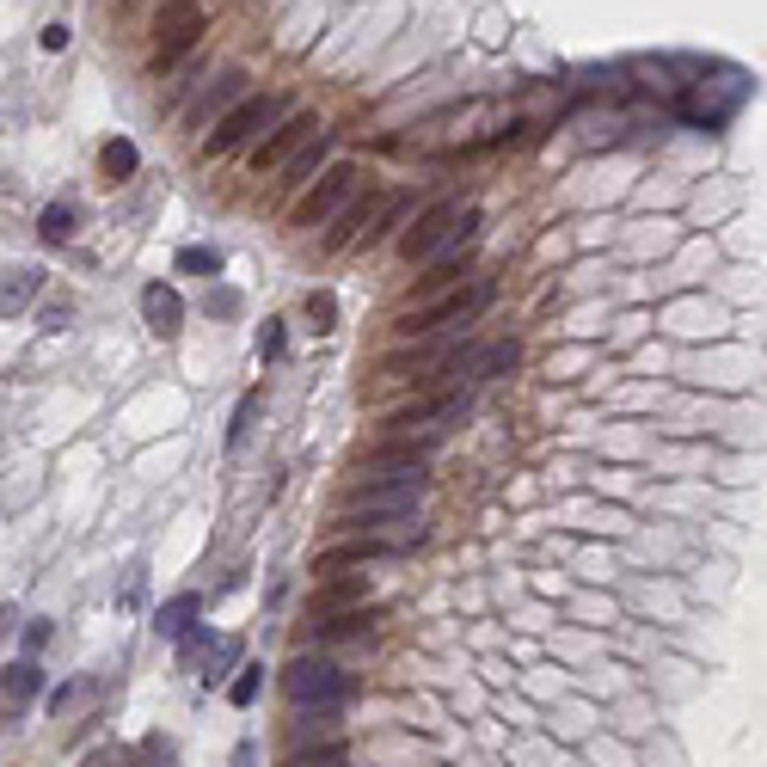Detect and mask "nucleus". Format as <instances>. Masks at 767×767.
I'll list each match as a JSON object with an SVG mask.
<instances>
[{
	"mask_svg": "<svg viewBox=\"0 0 767 767\" xmlns=\"http://www.w3.org/2000/svg\"><path fill=\"white\" fill-rule=\"evenodd\" d=\"M362 595H369V583H362V577H331L326 590L314 595V626L319 621H338V614H357Z\"/></svg>",
	"mask_w": 767,
	"mask_h": 767,
	"instance_id": "4468645a",
	"label": "nucleus"
},
{
	"mask_svg": "<svg viewBox=\"0 0 767 767\" xmlns=\"http://www.w3.org/2000/svg\"><path fill=\"white\" fill-rule=\"evenodd\" d=\"M289 743L295 755L319 749H338V706H295V725H289Z\"/></svg>",
	"mask_w": 767,
	"mask_h": 767,
	"instance_id": "f8f14e48",
	"label": "nucleus"
},
{
	"mask_svg": "<svg viewBox=\"0 0 767 767\" xmlns=\"http://www.w3.org/2000/svg\"><path fill=\"white\" fill-rule=\"evenodd\" d=\"M13 626H19V609H0V638L13 633Z\"/></svg>",
	"mask_w": 767,
	"mask_h": 767,
	"instance_id": "c9c22d12",
	"label": "nucleus"
},
{
	"mask_svg": "<svg viewBox=\"0 0 767 767\" xmlns=\"http://www.w3.org/2000/svg\"><path fill=\"white\" fill-rule=\"evenodd\" d=\"M283 350H289V331H283V319H265V326H258V362H277Z\"/></svg>",
	"mask_w": 767,
	"mask_h": 767,
	"instance_id": "bb28decb",
	"label": "nucleus"
},
{
	"mask_svg": "<svg viewBox=\"0 0 767 767\" xmlns=\"http://www.w3.org/2000/svg\"><path fill=\"white\" fill-rule=\"evenodd\" d=\"M209 645H215V633H203V626H191V633L178 638V663H185V669H197V663L209 657Z\"/></svg>",
	"mask_w": 767,
	"mask_h": 767,
	"instance_id": "c85d7f7f",
	"label": "nucleus"
},
{
	"mask_svg": "<svg viewBox=\"0 0 767 767\" xmlns=\"http://www.w3.org/2000/svg\"><path fill=\"white\" fill-rule=\"evenodd\" d=\"M479 227H485V215H479V209H461V203H437V209H423V215H418V227L399 239V252H406V265H430L442 246L461 252L467 239L479 234Z\"/></svg>",
	"mask_w": 767,
	"mask_h": 767,
	"instance_id": "f03ea898",
	"label": "nucleus"
},
{
	"mask_svg": "<svg viewBox=\"0 0 767 767\" xmlns=\"http://www.w3.org/2000/svg\"><path fill=\"white\" fill-rule=\"evenodd\" d=\"M461 283H467V258H442V265L418 283V307H423V301H442V295H454Z\"/></svg>",
	"mask_w": 767,
	"mask_h": 767,
	"instance_id": "412c9836",
	"label": "nucleus"
},
{
	"mask_svg": "<svg viewBox=\"0 0 767 767\" xmlns=\"http://www.w3.org/2000/svg\"><path fill=\"white\" fill-rule=\"evenodd\" d=\"M319 160H326V135H314V142H307L301 154L289 160V185H307V178L319 173Z\"/></svg>",
	"mask_w": 767,
	"mask_h": 767,
	"instance_id": "b1692460",
	"label": "nucleus"
},
{
	"mask_svg": "<svg viewBox=\"0 0 767 767\" xmlns=\"http://www.w3.org/2000/svg\"><path fill=\"white\" fill-rule=\"evenodd\" d=\"M491 307V277H479L473 289H454V295H442V301H423V307H411L406 319H399V331L406 338H430V331H461V326H473L479 314Z\"/></svg>",
	"mask_w": 767,
	"mask_h": 767,
	"instance_id": "20e7f679",
	"label": "nucleus"
},
{
	"mask_svg": "<svg viewBox=\"0 0 767 767\" xmlns=\"http://www.w3.org/2000/svg\"><path fill=\"white\" fill-rule=\"evenodd\" d=\"M314 135H319V117H314V111H301V117H283L277 130H270L265 142H258L252 166H258V173H270V166H289V160L301 154L307 142H314Z\"/></svg>",
	"mask_w": 767,
	"mask_h": 767,
	"instance_id": "9d476101",
	"label": "nucleus"
},
{
	"mask_svg": "<svg viewBox=\"0 0 767 767\" xmlns=\"http://www.w3.org/2000/svg\"><path fill=\"white\" fill-rule=\"evenodd\" d=\"M135 755H142V767H173V743L160 737V730H154V737H142V749H135Z\"/></svg>",
	"mask_w": 767,
	"mask_h": 767,
	"instance_id": "7c9ffc66",
	"label": "nucleus"
},
{
	"mask_svg": "<svg viewBox=\"0 0 767 767\" xmlns=\"http://www.w3.org/2000/svg\"><path fill=\"white\" fill-rule=\"evenodd\" d=\"M38 688H43V669H38L31 657H19V663H7V669H0V694H7V700L25 706Z\"/></svg>",
	"mask_w": 767,
	"mask_h": 767,
	"instance_id": "aec40b11",
	"label": "nucleus"
},
{
	"mask_svg": "<svg viewBox=\"0 0 767 767\" xmlns=\"http://www.w3.org/2000/svg\"><path fill=\"white\" fill-rule=\"evenodd\" d=\"M142 319H147V331L173 338V331L185 326V301H178V289H166V283H147V289H142Z\"/></svg>",
	"mask_w": 767,
	"mask_h": 767,
	"instance_id": "ddd939ff",
	"label": "nucleus"
},
{
	"mask_svg": "<svg viewBox=\"0 0 767 767\" xmlns=\"http://www.w3.org/2000/svg\"><path fill=\"white\" fill-rule=\"evenodd\" d=\"M203 38V0H166L154 13V68H178Z\"/></svg>",
	"mask_w": 767,
	"mask_h": 767,
	"instance_id": "423d86ee",
	"label": "nucleus"
},
{
	"mask_svg": "<svg viewBox=\"0 0 767 767\" xmlns=\"http://www.w3.org/2000/svg\"><path fill=\"white\" fill-rule=\"evenodd\" d=\"M522 350L503 338V345H485V350H449V362H442V381H498V375L517 369Z\"/></svg>",
	"mask_w": 767,
	"mask_h": 767,
	"instance_id": "1a4fd4ad",
	"label": "nucleus"
},
{
	"mask_svg": "<svg viewBox=\"0 0 767 767\" xmlns=\"http://www.w3.org/2000/svg\"><path fill=\"white\" fill-rule=\"evenodd\" d=\"M239 99H246V68H222V74H215L209 86H203V99H197V105L185 111V123H191V130H203V123H209L215 111L227 117V111H234Z\"/></svg>",
	"mask_w": 767,
	"mask_h": 767,
	"instance_id": "9b49d317",
	"label": "nucleus"
},
{
	"mask_svg": "<svg viewBox=\"0 0 767 767\" xmlns=\"http://www.w3.org/2000/svg\"><path fill=\"white\" fill-rule=\"evenodd\" d=\"M178 277H222V252L215 246H185L178 252Z\"/></svg>",
	"mask_w": 767,
	"mask_h": 767,
	"instance_id": "4be33fe9",
	"label": "nucleus"
},
{
	"mask_svg": "<svg viewBox=\"0 0 767 767\" xmlns=\"http://www.w3.org/2000/svg\"><path fill=\"white\" fill-rule=\"evenodd\" d=\"M301 314H307V326H314V331H338V301H331L326 289H307Z\"/></svg>",
	"mask_w": 767,
	"mask_h": 767,
	"instance_id": "5701e85b",
	"label": "nucleus"
},
{
	"mask_svg": "<svg viewBox=\"0 0 767 767\" xmlns=\"http://www.w3.org/2000/svg\"><path fill=\"white\" fill-rule=\"evenodd\" d=\"M258 406H265V393H258V387H252V393L239 399L234 423H227V442H234V449H239V442H246V430H252V423H258Z\"/></svg>",
	"mask_w": 767,
	"mask_h": 767,
	"instance_id": "a878e982",
	"label": "nucleus"
},
{
	"mask_svg": "<svg viewBox=\"0 0 767 767\" xmlns=\"http://www.w3.org/2000/svg\"><path fill=\"white\" fill-rule=\"evenodd\" d=\"M369 222H375V197H362V203L350 197L345 209H338V227H331V234H326V246H331V252H345L357 234H369Z\"/></svg>",
	"mask_w": 767,
	"mask_h": 767,
	"instance_id": "f3484780",
	"label": "nucleus"
},
{
	"mask_svg": "<svg viewBox=\"0 0 767 767\" xmlns=\"http://www.w3.org/2000/svg\"><path fill=\"white\" fill-rule=\"evenodd\" d=\"M743 99H749V80H743L737 68H725L718 80H694L688 93L675 99V117L694 123V130H725Z\"/></svg>",
	"mask_w": 767,
	"mask_h": 767,
	"instance_id": "7ed1b4c3",
	"label": "nucleus"
},
{
	"mask_svg": "<svg viewBox=\"0 0 767 767\" xmlns=\"http://www.w3.org/2000/svg\"><path fill=\"white\" fill-rule=\"evenodd\" d=\"M74 234H80V209H74V203H50V209L38 215V239H43V246H68Z\"/></svg>",
	"mask_w": 767,
	"mask_h": 767,
	"instance_id": "a211bd4d",
	"label": "nucleus"
},
{
	"mask_svg": "<svg viewBox=\"0 0 767 767\" xmlns=\"http://www.w3.org/2000/svg\"><path fill=\"white\" fill-rule=\"evenodd\" d=\"M283 694H289L295 706H338L345 700V669L326 657H295L289 669H283Z\"/></svg>",
	"mask_w": 767,
	"mask_h": 767,
	"instance_id": "0eeeda50",
	"label": "nucleus"
},
{
	"mask_svg": "<svg viewBox=\"0 0 767 767\" xmlns=\"http://www.w3.org/2000/svg\"><path fill=\"white\" fill-rule=\"evenodd\" d=\"M135 166H142V147H135V142H123V135H117V142H105V147H99V173H105L111 185L135 178Z\"/></svg>",
	"mask_w": 767,
	"mask_h": 767,
	"instance_id": "6ab92c4d",
	"label": "nucleus"
},
{
	"mask_svg": "<svg viewBox=\"0 0 767 767\" xmlns=\"http://www.w3.org/2000/svg\"><path fill=\"white\" fill-rule=\"evenodd\" d=\"M430 473H399V479H362L345 498V529H387V522H406L418 510Z\"/></svg>",
	"mask_w": 767,
	"mask_h": 767,
	"instance_id": "f257e3e1",
	"label": "nucleus"
},
{
	"mask_svg": "<svg viewBox=\"0 0 767 767\" xmlns=\"http://www.w3.org/2000/svg\"><path fill=\"white\" fill-rule=\"evenodd\" d=\"M197 614H203V595L185 590V595H173V602L154 614V633H160V638H185L191 626H197Z\"/></svg>",
	"mask_w": 767,
	"mask_h": 767,
	"instance_id": "dca6fc26",
	"label": "nucleus"
},
{
	"mask_svg": "<svg viewBox=\"0 0 767 767\" xmlns=\"http://www.w3.org/2000/svg\"><path fill=\"white\" fill-rule=\"evenodd\" d=\"M258 688H265V663H246V669L234 675L227 700H234V706H252V700H258Z\"/></svg>",
	"mask_w": 767,
	"mask_h": 767,
	"instance_id": "393cba45",
	"label": "nucleus"
},
{
	"mask_svg": "<svg viewBox=\"0 0 767 767\" xmlns=\"http://www.w3.org/2000/svg\"><path fill=\"white\" fill-rule=\"evenodd\" d=\"M80 767H135V749H123V743H99Z\"/></svg>",
	"mask_w": 767,
	"mask_h": 767,
	"instance_id": "c756f323",
	"label": "nucleus"
},
{
	"mask_svg": "<svg viewBox=\"0 0 767 767\" xmlns=\"http://www.w3.org/2000/svg\"><path fill=\"white\" fill-rule=\"evenodd\" d=\"M43 295V270H31V265H19V270H0V319H13V314H25L31 301Z\"/></svg>",
	"mask_w": 767,
	"mask_h": 767,
	"instance_id": "2eb2a0df",
	"label": "nucleus"
},
{
	"mask_svg": "<svg viewBox=\"0 0 767 767\" xmlns=\"http://www.w3.org/2000/svg\"><path fill=\"white\" fill-rule=\"evenodd\" d=\"M68 319H74V301H50V307H43V331H68Z\"/></svg>",
	"mask_w": 767,
	"mask_h": 767,
	"instance_id": "2f4dec72",
	"label": "nucleus"
},
{
	"mask_svg": "<svg viewBox=\"0 0 767 767\" xmlns=\"http://www.w3.org/2000/svg\"><path fill=\"white\" fill-rule=\"evenodd\" d=\"M215 314L234 319V314H239V295H234V289H215V295H209V319H215Z\"/></svg>",
	"mask_w": 767,
	"mask_h": 767,
	"instance_id": "473e14b6",
	"label": "nucleus"
},
{
	"mask_svg": "<svg viewBox=\"0 0 767 767\" xmlns=\"http://www.w3.org/2000/svg\"><path fill=\"white\" fill-rule=\"evenodd\" d=\"M68 38H74V31H68L62 19H50V25H43V50H68Z\"/></svg>",
	"mask_w": 767,
	"mask_h": 767,
	"instance_id": "f704fd0d",
	"label": "nucleus"
},
{
	"mask_svg": "<svg viewBox=\"0 0 767 767\" xmlns=\"http://www.w3.org/2000/svg\"><path fill=\"white\" fill-rule=\"evenodd\" d=\"M142 577H147V571H142V565H130V583H123V595H117L123 609H135V602H142Z\"/></svg>",
	"mask_w": 767,
	"mask_h": 767,
	"instance_id": "72a5a7b5",
	"label": "nucleus"
},
{
	"mask_svg": "<svg viewBox=\"0 0 767 767\" xmlns=\"http://www.w3.org/2000/svg\"><path fill=\"white\" fill-rule=\"evenodd\" d=\"M369 633V614H338V621H319V638H362Z\"/></svg>",
	"mask_w": 767,
	"mask_h": 767,
	"instance_id": "cd10ccee",
	"label": "nucleus"
},
{
	"mask_svg": "<svg viewBox=\"0 0 767 767\" xmlns=\"http://www.w3.org/2000/svg\"><path fill=\"white\" fill-rule=\"evenodd\" d=\"M283 99H270V93H252V99H239L234 111H227V117H215V130L203 135V154H234L239 142H252V135L258 130H270V123H283Z\"/></svg>",
	"mask_w": 767,
	"mask_h": 767,
	"instance_id": "39448f33",
	"label": "nucleus"
},
{
	"mask_svg": "<svg viewBox=\"0 0 767 767\" xmlns=\"http://www.w3.org/2000/svg\"><path fill=\"white\" fill-rule=\"evenodd\" d=\"M350 197H357V166H345V160H338V166H326V173H319V185L295 203L289 222L295 227H319V222H331V215L345 209Z\"/></svg>",
	"mask_w": 767,
	"mask_h": 767,
	"instance_id": "6e6552de",
	"label": "nucleus"
}]
</instances>
